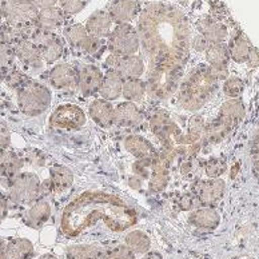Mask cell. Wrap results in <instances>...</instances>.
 Wrapping results in <instances>:
<instances>
[{
  "mask_svg": "<svg viewBox=\"0 0 259 259\" xmlns=\"http://www.w3.org/2000/svg\"><path fill=\"white\" fill-rule=\"evenodd\" d=\"M52 95L46 85L36 81H27L19 89L18 104L20 111L28 116H36L47 111L51 104Z\"/></svg>",
  "mask_w": 259,
  "mask_h": 259,
  "instance_id": "obj_1",
  "label": "cell"
},
{
  "mask_svg": "<svg viewBox=\"0 0 259 259\" xmlns=\"http://www.w3.org/2000/svg\"><path fill=\"white\" fill-rule=\"evenodd\" d=\"M2 14L8 26L27 28L35 24L39 10L32 0H6L2 6Z\"/></svg>",
  "mask_w": 259,
  "mask_h": 259,
  "instance_id": "obj_2",
  "label": "cell"
},
{
  "mask_svg": "<svg viewBox=\"0 0 259 259\" xmlns=\"http://www.w3.org/2000/svg\"><path fill=\"white\" fill-rule=\"evenodd\" d=\"M40 186L41 182L35 174L27 172V174L19 175L10 185L8 198L16 204L33 203L36 202L37 198L41 196Z\"/></svg>",
  "mask_w": 259,
  "mask_h": 259,
  "instance_id": "obj_3",
  "label": "cell"
},
{
  "mask_svg": "<svg viewBox=\"0 0 259 259\" xmlns=\"http://www.w3.org/2000/svg\"><path fill=\"white\" fill-rule=\"evenodd\" d=\"M139 35L138 31L130 24H119L108 35L107 47L114 55H135L139 50Z\"/></svg>",
  "mask_w": 259,
  "mask_h": 259,
  "instance_id": "obj_4",
  "label": "cell"
},
{
  "mask_svg": "<svg viewBox=\"0 0 259 259\" xmlns=\"http://www.w3.org/2000/svg\"><path fill=\"white\" fill-rule=\"evenodd\" d=\"M31 41L37 46V49L40 50L41 59L46 63L52 64L64 55V43L58 35L50 31L40 30L36 28L31 33Z\"/></svg>",
  "mask_w": 259,
  "mask_h": 259,
  "instance_id": "obj_5",
  "label": "cell"
},
{
  "mask_svg": "<svg viewBox=\"0 0 259 259\" xmlns=\"http://www.w3.org/2000/svg\"><path fill=\"white\" fill-rule=\"evenodd\" d=\"M106 66L108 70L119 72L123 79H141L145 74V62L138 55L118 56L111 54L106 60Z\"/></svg>",
  "mask_w": 259,
  "mask_h": 259,
  "instance_id": "obj_6",
  "label": "cell"
},
{
  "mask_svg": "<svg viewBox=\"0 0 259 259\" xmlns=\"http://www.w3.org/2000/svg\"><path fill=\"white\" fill-rule=\"evenodd\" d=\"M51 126L59 130H78L85 124V114L74 104L60 106L51 115Z\"/></svg>",
  "mask_w": 259,
  "mask_h": 259,
  "instance_id": "obj_7",
  "label": "cell"
},
{
  "mask_svg": "<svg viewBox=\"0 0 259 259\" xmlns=\"http://www.w3.org/2000/svg\"><path fill=\"white\" fill-rule=\"evenodd\" d=\"M49 80L56 90H75L78 87V70L68 63H59L49 74Z\"/></svg>",
  "mask_w": 259,
  "mask_h": 259,
  "instance_id": "obj_8",
  "label": "cell"
},
{
  "mask_svg": "<svg viewBox=\"0 0 259 259\" xmlns=\"http://www.w3.org/2000/svg\"><path fill=\"white\" fill-rule=\"evenodd\" d=\"M103 75V72L93 64L81 67L78 71V87L76 89H79V91L84 97H90L95 93H99Z\"/></svg>",
  "mask_w": 259,
  "mask_h": 259,
  "instance_id": "obj_9",
  "label": "cell"
},
{
  "mask_svg": "<svg viewBox=\"0 0 259 259\" xmlns=\"http://www.w3.org/2000/svg\"><path fill=\"white\" fill-rule=\"evenodd\" d=\"M139 12L138 0H114L108 8L112 22L118 24H128Z\"/></svg>",
  "mask_w": 259,
  "mask_h": 259,
  "instance_id": "obj_10",
  "label": "cell"
},
{
  "mask_svg": "<svg viewBox=\"0 0 259 259\" xmlns=\"http://www.w3.org/2000/svg\"><path fill=\"white\" fill-rule=\"evenodd\" d=\"M112 23L114 22H112L108 11L99 10V11L94 12L93 15L87 19L84 27L89 35L104 39V37H108V35L111 33Z\"/></svg>",
  "mask_w": 259,
  "mask_h": 259,
  "instance_id": "obj_11",
  "label": "cell"
},
{
  "mask_svg": "<svg viewBox=\"0 0 259 259\" xmlns=\"http://www.w3.org/2000/svg\"><path fill=\"white\" fill-rule=\"evenodd\" d=\"M115 123L122 127H137L143 123V114L135 103L122 102L115 107Z\"/></svg>",
  "mask_w": 259,
  "mask_h": 259,
  "instance_id": "obj_12",
  "label": "cell"
},
{
  "mask_svg": "<svg viewBox=\"0 0 259 259\" xmlns=\"http://www.w3.org/2000/svg\"><path fill=\"white\" fill-rule=\"evenodd\" d=\"M89 114L94 122L102 127H110L115 123V107L108 100H93L89 106Z\"/></svg>",
  "mask_w": 259,
  "mask_h": 259,
  "instance_id": "obj_13",
  "label": "cell"
},
{
  "mask_svg": "<svg viewBox=\"0 0 259 259\" xmlns=\"http://www.w3.org/2000/svg\"><path fill=\"white\" fill-rule=\"evenodd\" d=\"M14 55L18 58L23 64L28 67H40L41 66V54L37 46L30 40V39H23L14 45Z\"/></svg>",
  "mask_w": 259,
  "mask_h": 259,
  "instance_id": "obj_14",
  "label": "cell"
},
{
  "mask_svg": "<svg viewBox=\"0 0 259 259\" xmlns=\"http://www.w3.org/2000/svg\"><path fill=\"white\" fill-rule=\"evenodd\" d=\"M123 81L124 79L119 75V72L114 70L106 71L99 89V95L102 97V99L108 100V102L119 99L122 95Z\"/></svg>",
  "mask_w": 259,
  "mask_h": 259,
  "instance_id": "obj_15",
  "label": "cell"
},
{
  "mask_svg": "<svg viewBox=\"0 0 259 259\" xmlns=\"http://www.w3.org/2000/svg\"><path fill=\"white\" fill-rule=\"evenodd\" d=\"M51 215V206L47 200H36L35 203L31 206L28 210L24 212L23 221L27 226H30L31 229H40L47 221L50 219Z\"/></svg>",
  "mask_w": 259,
  "mask_h": 259,
  "instance_id": "obj_16",
  "label": "cell"
},
{
  "mask_svg": "<svg viewBox=\"0 0 259 259\" xmlns=\"http://www.w3.org/2000/svg\"><path fill=\"white\" fill-rule=\"evenodd\" d=\"M66 19L67 16L64 15V12L58 7L49 8V10H41L37 14L35 27L40 28V30L54 32L58 28L64 27Z\"/></svg>",
  "mask_w": 259,
  "mask_h": 259,
  "instance_id": "obj_17",
  "label": "cell"
},
{
  "mask_svg": "<svg viewBox=\"0 0 259 259\" xmlns=\"http://www.w3.org/2000/svg\"><path fill=\"white\" fill-rule=\"evenodd\" d=\"M124 147L130 154H133L134 156H137L139 159H148V158L156 155L154 146L147 139L138 137V135H131V137L126 138Z\"/></svg>",
  "mask_w": 259,
  "mask_h": 259,
  "instance_id": "obj_18",
  "label": "cell"
},
{
  "mask_svg": "<svg viewBox=\"0 0 259 259\" xmlns=\"http://www.w3.org/2000/svg\"><path fill=\"white\" fill-rule=\"evenodd\" d=\"M6 259H30L35 254L33 244L26 238L12 239L6 246Z\"/></svg>",
  "mask_w": 259,
  "mask_h": 259,
  "instance_id": "obj_19",
  "label": "cell"
},
{
  "mask_svg": "<svg viewBox=\"0 0 259 259\" xmlns=\"http://www.w3.org/2000/svg\"><path fill=\"white\" fill-rule=\"evenodd\" d=\"M146 93H147V85L146 81L142 79H124L123 81L122 95L126 102L137 103L145 98Z\"/></svg>",
  "mask_w": 259,
  "mask_h": 259,
  "instance_id": "obj_20",
  "label": "cell"
},
{
  "mask_svg": "<svg viewBox=\"0 0 259 259\" xmlns=\"http://www.w3.org/2000/svg\"><path fill=\"white\" fill-rule=\"evenodd\" d=\"M54 187V191H63L70 189L71 185L74 183V175L67 167L55 164L51 168V178H50Z\"/></svg>",
  "mask_w": 259,
  "mask_h": 259,
  "instance_id": "obj_21",
  "label": "cell"
},
{
  "mask_svg": "<svg viewBox=\"0 0 259 259\" xmlns=\"http://www.w3.org/2000/svg\"><path fill=\"white\" fill-rule=\"evenodd\" d=\"M126 246L134 252V254H147L151 247V241L146 233L141 230H134L127 234Z\"/></svg>",
  "mask_w": 259,
  "mask_h": 259,
  "instance_id": "obj_22",
  "label": "cell"
},
{
  "mask_svg": "<svg viewBox=\"0 0 259 259\" xmlns=\"http://www.w3.org/2000/svg\"><path fill=\"white\" fill-rule=\"evenodd\" d=\"M198 30L200 31L202 36L208 41V43H214L217 45L218 41L225 39L226 31L221 24L212 22L210 19H203L198 23Z\"/></svg>",
  "mask_w": 259,
  "mask_h": 259,
  "instance_id": "obj_23",
  "label": "cell"
},
{
  "mask_svg": "<svg viewBox=\"0 0 259 259\" xmlns=\"http://www.w3.org/2000/svg\"><path fill=\"white\" fill-rule=\"evenodd\" d=\"M190 222L200 229H214L218 223V215L212 208H199L190 215Z\"/></svg>",
  "mask_w": 259,
  "mask_h": 259,
  "instance_id": "obj_24",
  "label": "cell"
},
{
  "mask_svg": "<svg viewBox=\"0 0 259 259\" xmlns=\"http://www.w3.org/2000/svg\"><path fill=\"white\" fill-rule=\"evenodd\" d=\"M23 167V160L14 152L6 151L0 155V175L10 178Z\"/></svg>",
  "mask_w": 259,
  "mask_h": 259,
  "instance_id": "obj_25",
  "label": "cell"
},
{
  "mask_svg": "<svg viewBox=\"0 0 259 259\" xmlns=\"http://www.w3.org/2000/svg\"><path fill=\"white\" fill-rule=\"evenodd\" d=\"M63 36L74 49H80L81 43L89 36L87 30L81 24H70L63 27Z\"/></svg>",
  "mask_w": 259,
  "mask_h": 259,
  "instance_id": "obj_26",
  "label": "cell"
},
{
  "mask_svg": "<svg viewBox=\"0 0 259 259\" xmlns=\"http://www.w3.org/2000/svg\"><path fill=\"white\" fill-rule=\"evenodd\" d=\"M221 186H222L221 182H202L196 189V193L203 203H212L221 195V190H222Z\"/></svg>",
  "mask_w": 259,
  "mask_h": 259,
  "instance_id": "obj_27",
  "label": "cell"
},
{
  "mask_svg": "<svg viewBox=\"0 0 259 259\" xmlns=\"http://www.w3.org/2000/svg\"><path fill=\"white\" fill-rule=\"evenodd\" d=\"M99 250L91 244H79L67 250L68 259H94L99 254Z\"/></svg>",
  "mask_w": 259,
  "mask_h": 259,
  "instance_id": "obj_28",
  "label": "cell"
},
{
  "mask_svg": "<svg viewBox=\"0 0 259 259\" xmlns=\"http://www.w3.org/2000/svg\"><path fill=\"white\" fill-rule=\"evenodd\" d=\"M206 58L211 64L217 68L222 67L227 59V52L221 45H214L206 50Z\"/></svg>",
  "mask_w": 259,
  "mask_h": 259,
  "instance_id": "obj_29",
  "label": "cell"
},
{
  "mask_svg": "<svg viewBox=\"0 0 259 259\" xmlns=\"http://www.w3.org/2000/svg\"><path fill=\"white\" fill-rule=\"evenodd\" d=\"M103 39L91 36V35H89V36L85 37L84 41H83L80 46L81 51L85 52V54L90 56H99L100 54L103 52Z\"/></svg>",
  "mask_w": 259,
  "mask_h": 259,
  "instance_id": "obj_30",
  "label": "cell"
},
{
  "mask_svg": "<svg viewBox=\"0 0 259 259\" xmlns=\"http://www.w3.org/2000/svg\"><path fill=\"white\" fill-rule=\"evenodd\" d=\"M90 0H59L60 10L66 16H74L83 11Z\"/></svg>",
  "mask_w": 259,
  "mask_h": 259,
  "instance_id": "obj_31",
  "label": "cell"
},
{
  "mask_svg": "<svg viewBox=\"0 0 259 259\" xmlns=\"http://www.w3.org/2000/svg\"><path fill=\"white\" fill-rule=\"evenodd\" d=\"M15 55H14V50L8 43L0 39V70H7L12 64Z\"/></svg>",
  "mask_w": 259,
  "mask_h": 259,
  "instance_id": "obj_32",
  "label": "cell"
},
{
  "mask_svg": "<svg viewBox=\"0 0 259 259\" xmlns=\"http://www.w3.org/2000/svg\"><path fill=\"white\" fill-rule=\"evenodd\" d=\"M110 256L112 259H135V254H134L126 244H120L112 248V251H110Z\"/></svg>",
  "mask_w": 259,
  "mask_h": 259,
  "instance_id": "obj_33",
  "label": "cell"
},
{
  "mask_svg": "<svg viewBox=\"0 0 259 259\" xmlns=\"http://www.w3.org/2000/svg\"><path fill=\"white\" fill-rule=\"evenodd\" d=\"M27 81H30L28 80V78H27V76H24L23 74H20L19 71H12L11 74L8 75V78H7L8 84L12 85V87H19V89L26 84Z\"/></svg>",
  "mask_w": 259,
  "mask_h": 259,
  "instance_id": "obj_34",
  "label": "cell"
},
{
  "mask_svg": "<svg viewBox=\"0 0 259 259\" xmlns=\"http://www.w3.org/2000/svg\"><path fill=\"white\" fill-rule=\"evenodd\" d=\"M10 145V131L4 124H0V155L6 152Z\"/></svg>",
  "mask_w": 259,
  "mask_h": 259,
  "instance_id": "obj_35",
  "label": "cell"
},
{
  "mask_svg": "<svg viewBox=\"0 0 259 259\" xmlns=\"http://www.w3.org/2000/svg\"><path fill=\"white\" fill-rule=\"evenodd\" d=\"M32 2H33V4L36 6L37 10H39V11H41V10L54 8L59 0H32Z\"/></svg>",
  "mask_w": 259,
  "mask_h": 259,
  "instance_id": "obj_36",
  "label": "cell"
},
{
  "mask_svg": "<svg viewBox=\"0 0 259 259\" xmlns=\"http://www.w3.org/2000/svg\"><path fill=\"white\" fill-rule=\"evenodd\" d=\"M208 41L203 36H195L193 39V47L196 51H206L208 49Z\"/></svg>",
  "mask_w": 259,
  "mask_h": 259,
  "instance_id": "obj_37",
  "label": "cell"
},
{
  "mask_svg": "<svg viewBox=\"0 0 259 259\" xmlns=\"http://www.w3.org/2000/svg\"><path fill=\"white\" fill-rule=\"evenodd\" d=\"M181 207L182 210H191L193 207V196L185 195L181 200Z\"/></svg>",
  "mask_w": 259,
  "mask_h": 259,
  "instance_id": "obj_38",
  "label": "cell"
},
{
  "mask_svg": "<svg viewBox=\"0 0 259 259\" xmlns=\"http://www.w3.org/2000/svg\"><path fill=\"white\" fill-rule=\"evenodd\" d=\"M8 211V206H7V199L3 198V196H0V222L6 218V215H7Z\"/></svg>",
  "mask_w": 259,
  "mask_h": 259,
  "instance_id": "obj_39",
  "label": "cell"
},
{
  "mask_svg": "<svg viewBox=\"0 0 259 259\" xmlns=\"http://www.w3.org/2000/svg\"><path fill=\"white\" fill-rule=\"evenodd\" d=\"M142 259H163L162 258V255H160L159 252H147V254H146L145 256H143V258Z\"/></svg>",
  "mask_w": 259,
  "mask_h": 259,
  "instance_id": "obj_40",
  "label": "cell"
},
{
  "mask_svg": "<svg viewBox=\"0 0 259 259\" xmlns=\"http://www.w3.org/2000/svg\"><path fill=\"white\" fill-rule=\"evenodd\" d=\"M4 251H6V244H4L3 239L0 238V259H6V254H4Z\"/></svg>",
  "mask_w": 259,
  "mask_h": 259,
  "instance_id": "obj_41",
  "label": "cell"
},
{
  "mask_svg": "<svg viewBox=\"0 0 259 259\" xmlns=\"http://www.w3.org/2000/svg\"><path fill=\"white\" fill-rule=\"evenodd\" d=\"M94 259H112L111 256H110V254H104V252H99L97 256Z\"/></svg>",
  "mask_w": 259,
  "mask_h": 259,
  "instance_id": "obj_42",
  "label": "cell"
},
{
  "mask_svg": "<svg viewBox=\"0 0 259 259\" xmlns=\"http://www.w3.org/2000/svg\"><path fill=\"white\" fill-rule=\"evenodd\" d=\"M39 259H58L55 255H52V254H45V255H41Z\"/></svg>",
  "mask_w": 259,
  "mask_h": 259,
  "instance_id": "obj_43",
  "label": "cell"
}]
</instances>
